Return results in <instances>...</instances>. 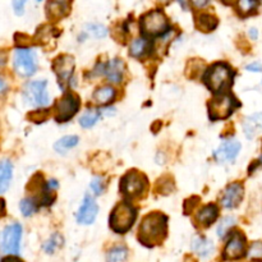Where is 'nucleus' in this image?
Returning a JSON list of instances; mask_svg holds the SVG:
<instances>
[{
  "label": "nucleus",
  "instance_id": "obj_40",
  "mask_svg": "<svg viewBox=\"0 0 262 262\" xmlns=\"http://www.w3.org/2000/svg\"><path fill=\"white\" fill-rule=\"evenodd\" d=\"M8 91V82L3 77H0V96Z\"/></svg>",
  "mask_w": 262,
  "mask_h": 262
},
{
  "label": "nucleus",
  "instance_id": "obj_44",
  "mask_svg": "<svg viewBox=\"0 0 262 262\" xmlns=\"http://www.w3.org/2000/svg\"><path fill=\"white\" fill-rule=\"evenodd\" d=\"M250 36L253 38V40H256V38L258 37L257 30H256V28H251V30H250Z\"/></svg>",
  "mask_w": 262,
  "mask_h": 262
},
{
  "label": "nucleus",
  "instance_id": "obj_33",
  "mask_svg": "<svg viewBox=\"0 0 262 262\" xmlns=\"http://www.w3.org/2000/svg\"><path fill=\"white\" fill-rule=\"evenodd\" d=\"M86 33H90L96 38H102L107 35V30L99 23H91L86 26Z\"/></svg>",
  "mask_w": 262,
  "mask_h": 262
},
{
  "label": "nucleus",
  "instance_id": "obj_46",
  "mask_svg": "<svg viewBox=\"0 0 262 262\" xmlns=\"http://www.w3.org/2000/svg\"><path fill=\"white\" fill-rule=\"evenodd\" d=\"M222 2L227 5H232L234 4V3H237V0H222Z\"/></svg>",
  "mask_w": 262,
  "mask_h": 262
},
{
  "label": "nucleus",
  "instance_id": "obj_43",
  "mask_svg": "<svg viewBox=\"0 0 262 262\" xmlns=\"http://www.w3.org/2000/svg\"><path fill=\"white\" fill-rule=\"evenodd\" d=\"M5 215V204L2 199H0V217Z\"/></svg>",
  "mask_w": 262,
  "mask_h": 262
},
{
  "label": "nucleus",
  "instance_id": "obj_7",
  "mask_svg": "<svg viewBox=\"0 0 262 262\" xmlns=\"http://www.w3.org/2000/svg\"><path fill=\"white\" fill-rule=\"evenodd\" d=\"M48 82L46 81H31L23 87L22 96L27 105L35 107L46 106L50 102L48 95Z\"/></svg>",
  "mask_w": 262,
  "mask_h": 262
},
{
  "label": "nucleus",
  "instance_id": "obj_10",
  "mask_svg": "<svg viewBox=\"0 0 262 262\" xmlns=\"http://www.w3.org/2000/svg\"><path fill=\"white\" fill-rule=\"evenodd\" d=\"M78 96L73 92H67L64 94L54 105V112H55V119L58 123H66L71 120L77 114L79 109Z\"/></svg>",
  "mask_w": 262,
  "mask_h": 262
},
{
  "label": "nucleus",
  "instance_id": "obj_35",
  "mask_svg": "<svg viewBox=\"0 0 262 262\" xmlns=\"http://www.w3.org/2000/svg\"><path fill=\"white\" fill-rule=\"evenodd\" d=\"M30 119L32 120V122L35 123H38V122H43V120L46 119V118L49 117V113L46 112L45 109H41V110H35V112L31 113L30 115Z\"/></svg>",
  "mask_w": 262,
  "mask_h": 262
},
{
  "label": "nucleus",
  "instance_id": "obj_13",
  "mask_svg": "<svg viewBox=\"0 0 262 262\" xmlns=\"http://www.w3.org/2000/svg\"><path fill=\"white\" fill-rule=\"evenodd\" d=\"M241 151V142L237 140H225L223 141L222 145L215 150L214 158L217 163L225 164L230 163L238 156Z\"/></svg>",
  "mask_w": 262,
  "mask_h": 262
},
{
  "label": "nucleus",
  "instance_id": "obj_16",
  "mask_svg": "<svg viewBox=\"0 0 262 262\" xmlns=\"http://www.w3.org/2000/svg\"><path fill=\"white\" fill-rule=\"evenodd\" d=\"M124 61L115 58L104 64V72H102V74L112 83H120L123 79V76H124Z\"/></svg>",
  "mask_w": 262,
  "mask_h": 262
},
{
  "label": "nucleus",
  "instance_id": "obj_6",
  "mask_svg": "<svg viewBox=\"0 0 262 262\" xmlns=\"http://www.w3.org/2000/svg\"><path fill=\"white\" fill-rule=\"evenodd\" d=\"M13 67L18 76L25 78L33 76L37 71L35 51L30 48H18L13 56Z\"/></svg>",
  "mask_w": 262,
  "mask_h": 262
},
{
  "label": "nucleus",
  "instance_id": "obj_2",
  "mask_svg": "<svg viewBox=\"0 0 262 262\" xmlns=\"http://www.w3.org/2000/svg\"><path fill=\"white\" fill-rule=\"evenodd\" d=\"M234 78V72L228 64L215 63L206 69L204 74V83L214 94H224L230 89Z\"/></svg>",
  "mask_w": 262,
  "mask_h": 262
},
{
  "label": "nucleus",
  "instance_id": "obj_15",
  "mask_svg": "<svg viewBox=\"0 0 262 262\" xmlns=\"http://www.w3.org/2000/svg\"><path fill=\"white\" fill-rule=\"evenodd\" d=\"M245 189L241 183H232L227 187L222 197V205L225 209H235L242 202Z\"/></svg>",
  "mask_w": 262,
  "mask_h": 262
},
{
  "label": "nucleus",
  "instance_id": "obj_41",
  "mask_svg": "<svg viewBox=\"0 0 262 262\" xmlns=\"http://www.w3.org/2000/svg\"><path fill=\"white\" fill-rule=\"evenodd\" d=\"M2 262H23V261L20 260V258L15 257L14 255H9V256H7V257L3 258Z\"/></svg>",
  "mask_w": 262,
  "mask_h": 262
},
{
  "label": "nucleus",
  "instance_id": "obj_27",
  "mask_svg": "<svg viewBox=\"0 0 262 262\" xmlns=\"http://www.w3.org/2000/svg\"><path fill=\"white\" fill-rule=\"evenodd\" d=\"M79 142V138L77 136H66V137L60 138V140L56 141V143L54 145L56 152L64 154L66 151L71 150V148L76 147Z\"/></svg>",
  "mask_w": 262,
  "mask_h": 262
},
{
  "label": "nucleus",
  "instance_id": "obj_22",
  "mask_svg": "<svg viewBox=\"0 0 262 262\" xmlns=\"http://www.w3.org/2000/svg\"><path fill=\"white\" fill-rule=\"evenodd\" d=\"M117 96V91L115 89H113L112 86H102L99 87L97 90H95L94 95H92V99L96 104L99 105H107L113 101Z\"/></svg>",
  "mask_w": 262,
  "mask_h": 262
},
{
  "label": "nucleus",
  "instance_id": "obj_45",
  "mask_svg": "<svg viewBox=\"0 0 262 262\" xmlns=\"http://www.w3.org/2000/svg\"><path fill=\"white\" fill-rule=\"evenodd\" d=\"M5 60H7V56H5L4 53H2V51H0V68H2V67L4 66Z\"/></svg>",
  "mask_w": 262,
  "mask_h": 262
},
{
  "label": "nucleus",
  "instance_id": "obj_19",
  "mask_svg": "<svg viewBox=\"0 0 262 262\" xmlns=\"http://www.w3.org/2000/svg\"><path fill=\"white\" fill-rule=\"evenodd\" d=\"M243 132L247 138H255L262 132V113L250 115L243 120Z\"/></svg>",
  "mask_w": 262,
  "mask_h": 262
},
{
  "label": "nucleus",
  "instance_id": "obj_42",
  "mask_svg": "<svg viewBox=\"0 0 262 262\" xmlns=\"http://www.w3.org/2000/svg\"><path fill=\"white\" fill-rule=\"evenodd\" d=\"M101 114L105 115V117H110V115L115 114V107H106V109L101 110Z\"/></svg>",
  "mask_w": 262,
  "mask_h": 262
},
{
  "label": "nucleus",
  "instance_id": "obj_1",
  "mask_svg": "<svg viewBox=\"0 0 262 262\" xmlns=\"http://www.w3.org/2000/svg\"><path fill=\"white\" fill-rule=\"evenodd\" d=\"M168 234V217L161 212H151L142 219L138 229L141 245L152 248L163 243Z\"/></svg>",
  "mask_w": 262,
  "mask_h": 262
},
{
  "label": "nucleus",
  "instance_id": "obj_30",
  "mask_svg": "<svg viewBox=\"0 0 262 262\" xmlns=\"http://www.w3.org/2000/svg\"><path fill=\"white\" fill-rule=\"evenodd\" d=\"M19 209L23 216L28 217L32 216V215L40 209V206H38V204L32 199V197H26V199H23L22 201H20Z\"/></svg>",
  "mask_w": 262,
  "mask_h": 262
},
{
  "label": "nucleus",
  "instance_id": "obj_47",
  "mask_svg": "<svg viewBox=\"0 0 262 262\" xmlns=\"http://www.w3.org/2000/svg\"><path fill=\"white\" fill-rule=\"evenodd\" d=\"M159 2H160L161 4H169V3H170L171 0H159Z\"/></svg>",
  "mask_w": 262,
  "mask_h": 262
},
{
  "label": "nucleus",
  "instance_id": "obj_17",
  "mask_svg": "<svg viewBox=\"0 0 262 262\" xmlns=\"http://www.w3.org/2000/svg\"><path fill=\"white\" fill-rule=\"evenodd\" d=\"M68 0H49L46 4V17L50 20H59L69 13Z\"/></svg>",
  "mask_w": 262,
  "mask_h": 262
},
{
  "label": "nucleus",
  "instance_id": "obj_38",
  "mask_svg": "<svg viewBox=\"0 0 262 262\" xmlns=\"http://www.w3.org/2000/svg\"><path fill=\"white\" fill-rule=\"evenodd\" d=\"M189 2H191V4L193 5L196 9H202V8L206 7L211 0H189Z\"/></svg>",
  "mask_w": 262,
  "mask_h": 262
},
{
  "label": "nucleus",
  "instance_id": "obj_8",
  "mask_svg": "<svg viewBox=\"0 0 262 262\" xmlns=\"http://www.w3.org/2000/svg\"><path fill=\"white\" fill-rule=\"evenodd\" d=\"M238 102L232 95L217 94L216 97L209 102V115L211 120H224L234 113Z\"/></svg>",
  "mask_w": 262,
  "mask_h": 262
},
{
  "label": "nucleus",
  "instance_id": "obj_21",
  "mask_svg": "<svg viewBox=\"0 0 262 262\" xmlns=\"http://www.w3.org/2000/svg\"><path fill=\"white\" fill-rule=\"evenodd\" d=\"M13 177V164L4 159L0 161V194L8 191Z\"/></svg>",
  "mask_w": 262,
  "mask_h": 262
},
{
  "label": "nucleus",
  "instance_id": "obj_39",
  "mask_svg": "<svg viewBox=\"0 0 262 262\" xmlns=\"http://www.w3.org/2000/svg\"><path fill=\"white\" fill-rule=\"evenodd\" d=\"M247 71H250V72H261L262 71V63L255 61V63H252V64H248Z\"/></svg>",
  "mask_w": 262,
  "mask_h": 262
},
{
  "label": "nucleus",
  "instance_id": "obj_4",
  "mask_svg": "<svg viewBox=\"0 0 262 262\" xmlns=\"http://www.w3.org/2000/svg\"><path fill=\"white\" fill-rule=\"evenodd\" d=\"M140 27L141 33L146 38L161 37L170 30L168 18L160 9L151 10V12L142 15L140 20Z\"/></svg>",
  "mask_w": 262,
  "mask_h": 262
},
{
  "label": "nucleus",
  "instance_id": "obj_25",
  "mask_svg": "<svg viewBox=\"0 0 262 262\" xmlns=\"http://www.w3.org/2000/svg\"><path fill=\"white\" fill-rule=\"evenodd\" d=\"M192 248L200 256L206 257L214 251V245H212L211 241L205 237H194V239L192 241Z\"/></svg>",
  "mask_w": 262,
  "mask_h": 262
},
{
  "label": "nucleus",
  "instance_id": "obj_3",
  "mask_svg": "<svg viewBox=\"0 0 262 262\" xmlns=\"http://www.w3.org/2000/svg\"><path fill=\"white\" fill-rule=\"evenodd\" d=\"M137 217V210L127 201L115 205L109 216L110 229L118 234H124L133 227Z\"/></svg>",
  "mask_w": 262,
  "mask_h": 262
},
{
  "label": "nucleus",
  "instance_id": "obj_20",
  "mask_svg": "<svg viewBox=\"0 0 262 262\" xmlns=\"http://www.w3.org/2000/svg\"><path fill=\"white\" fill-rule=\"evenodd\" d=\"M151 49H152V43H151V41L148 38H135L129 46V55L136 59L145 58L146 55H148L151 53Z\"/></svg>",
  "mask_w": 262,
  "mask_h": 262
},
{
  "label": "nucleus",
  "instance_id": "obj_12",
  "mask_svg": "<svg viewBox=\"0 0 262 262\" xmlns=\"http://www.w3.org/2000/svg\"><path fill=\"white\" fill-rule=\"evenodd\" d=\"M246 255V238L241 232H234L225 245L223 257L225 260H239Z\"/></svg>",
  "mask_w": 262,
  "mask_h": 262
},
{
  "label": "nucleus",
  "instance_id": "obj_18",
  "mask_svg": "<svg viewBox=\"0 0 262 262\" xmlns=\"http://www.w3.org/2000/svg\"><path fill=\"white\" fill-rule=\"evenodd\" d=\"M219 215V209L215 204L205 205L202 209L199 210L196 215V223L201 228H207L217 219Z\"/></svg>",
  "mask_w": 262,
  "mask_h": 262
},
{
  "label": "nucleus",
  "instance_id": "obj_29",
  "mask_svg": "<svg viewBox=\"0 0 262 262\" xmlns=\"http://www.w3.org/2000/svg\"><path fill=\"white\" fill-rule=\"evenodd\" d=\"M257 7L258 0H237V10L242 17L252 14Z\"/></svg>",
  "mask_w": 262,
  "mask_h": 262
},
{
  "label": "nucleus",
  "instance_id": "obj_32",
  "mask_svg": "<svg viewBox=\"0 0 262 262\" xmlns=\"http://www.w3.org/2000/svg\"><path fill=\"white\" fill-rule=\"evenodd\" d=\"M234 224H235L234 217L232 216L224 217V219L222 220V223L219 224V227H217V235H219L220 238H224L225 235L228 234V232L234 227Z\"/></svg>",
  "mask_w": 262,
  "mask_h": 262
},
{
  "label": "nucleus",
  "instance_id": "obj_26",
  "mask_svg": "<svg viewBox=\"0 0 262 262\" xmlns=\"http://www.w3.org/2000/svg\"><path fill=\"white\" fill-rule=\"evenodd\" d=\"M101 110L96 109H89L87 112H84L82 114V117L79 118V124L83 128H91L99 122V119L101 118Z\"/></svg>",
  "mask_w": 262,
  "mask_h": 262
},
{
  "label": "nucleus",
  "instance_id": "obj_9",
  "mask_svg": "<svg viewBox=\"0 0 262 262\" xmlns=\"http://www.w3.org/2000/svg\"><path fill=\"white\" fill-rule=\"evenodd\" d=\"M22 238V227L18 223L4 228L0 234V252L4 255H18Z\"/></svg>",
  "mask_w": 262,
  "mask_h": 262
},
{
  "label": "nucleus",
  "instance_id": "obj_36",
  "mask_svg": "<svg viewBox=\"0 0 262 262\" xmlns=\"http://www.w3.org/2000/svg\"><path fill=\"white\" fill-rule=\"evenodd\" d=\"M248 256L251 258H262V243L256 242L251 246L250 251H248Z\"/></svg>",
  "mask_w": 262,
  "mask_h": 262
},
{
  "label": "nucleus",
  "instance_id": "obj_11",
  "mask_svg": "<svg viewBox=\"0 0 262 262\" xmlns=\"http://www.w3.org/2000/svg\"><path fill=\"white\" fill-rule=\"evenodd\" d=\"M53 69L58 77L59 86L66 90L74 73V59L71 55H60L53 61Z\"/></svg>",
  "mask_w": 262,
  "mask_h": 262
},
{
  "label": "nucleus",
  "instance_id": "obj_14",
  "mask_svg": "<svg viewBox=\"0 0 262 262\" xmlns=\"http://www.w3.org/2000/svg\"><path fill=\"white\" fill-rule=\"evenodd\" d=\"M97 212H99V206H97L94 197L86 194L81 206H79L78 212H77V222L81 225L92 224L95 219H96Z\"/></svg>",
  "mask_w": 262,
  "mask_h": 262
},
{
  "label": "nucleus",
  "instance_id": "obj_23",
  "mask_svg": "<svg viewBox=\"0 0 262 262\" xmlns=\"http://www.w3.org/2000/svg\"><path fill=\"white\" fill-rule=\"evenodd\" d=\"M194 23H196L197 30L201 31V32L207 33V32H211V31H214L215 28H216L219 20H217V18L215 17V15L207 14V13H202V14L197 15Z\"/></svg>",
  "mask_w": 262,
  "mask_h": 262
},
{
  "label": "nucleus",
  "instance_id": "obj_24",
  "mask_svg": "<svg viewBox=\"0 0 262 262\" xmlns=\"http://www.w3.org/2000/svg\"><path fill=\"white\" fill-rule=\"evenodd\" d=\"M36 37H37V42L42 46H50L51 41L55 42L56 37H58V32L54 30V27L51 26H41L37 30L36 33Z\"/></svg>",
  "mask_w": 262,
  "mask_h": 262
},
{
  "label": "nucleus",
  "instance_id": "obj_28",
  "mask_svg": "<svg viewBox=\"0 0 262 262\" xmlns=\"http://www.w3.org/2000/svg\"><path fill=\"white\" fill-rule=\"evenodd\" d=\"M128 257V250L124 246H115L107 251L106 262H124Z\"/></svg>",
  "mask_w": 262,
  "mask_h": 262
},
{
  "label": "nucleus",
  "instance_id": "obj_37",
  "mask_svg": "<svg viewBox=\"0 0 262 262\" xmlns=\"http://www.w3.org/2000/svg\"><path fill=\"white\" fill-rule=\"evenodd\" d=\"M27 0H13V9H14L15 14L22 15L25 13V5Z\"/></svg>",
  "mask_w": 262,
  "mask_h": 262
},
{
  "label": "nucleus",
  "instance_id": "obj_5",
  "mask_svg": "<svg viewBox=\"0 0 262 262\" xmlns=\"http://www.w3.org/2000/svg\"><path fill=\"white\" fill-rule=\"evenodd\" d=\"M146 188H147V178L137 170L128 171L120 179V192L123 193V196L129 200H135L142 196Z\"/></svg>",
  "mask_w": 262,
  "mask_h": 262
},
{
  "label": "nucleus",
  "instance_id": "obj_34",
  "mask_svg": "<svg viewBox=\"0 0 262 262\" xmlns=\"http://www.w3.org/2000/svg\"><path fill=\"white\" fill-rule=\"evenodd\" d=\"M105 187H106V183H105V179L102 178V177H95V178L92 179L91 184H90V188H91V191L94 192V194H96V196H100V194L104 193Z\"/></svg>",
  "mask_w": 262,
  "mask_h": 262
},
{
  "label": "nucleus",
  "instance_id": "obj_31",
  "mask_svg": "<svg viewBox=\"0 0 262 262\" xmlns=\"http://www.w3.org/2000/svg\"><path fill=\"white\" fill-rule=\"evenodd\" d=\"M63 243H64L63 237H61L59 233H55V234L51 235V237L49 238V239L46 241L45 243H43L42 248H43V251H45L46 253L51 255V253L55 252L58 248H60L61 246H63Z\"/></svg>",
  "mask_w": 262,
  "mask_h": 262
}]
</instances>
